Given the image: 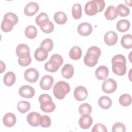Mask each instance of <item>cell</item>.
I'll list each match as a JSON object with an SVG mask.
<instances>
[{
	"instance_id": "cell-1",
	"label": "cell",
	"mask_w": 132,
	"mask_h": 132,
	"mask_svg": "<svg viewBox=\"0 0 132 132\" xmlns=\"http://www.w3.org/2000/svg\"><path fill=\"white\" fill-rule=\"evenodd\" d=\"M113 72L118 76H123L126 72V59L124 55L118 54L114 56L111 59Z\"/></svg>"
},
{
	"instance_id": "cell-2",
	"label": "cell",
	"mask_w": 132,
	"mask_h": 132,
	"mask_svg": "<svg viewBox=\"0 0 132 132\" xmlns=\"http://www.w3.org/2000/svg\"><path fill=\"white\" fill-rule=\"evenodd\" d=\"M101 51L100 48L95 46L89 47L84 58V63L89 67L95 66L97 63L99 57L101 56Z\"/></svg>"
},
{
	"instance_id": "cell-3",
	"label": "cell",
	"mask_w": 132,
	"mask_h": 132,
	"mask_svg": "<svg viewBox=\"0 0 132 132\" xmlns=\"http://www.w3.org/2000/svg\"><path fill=\"white\" fill-rule=\"evenodd\" d=\"M105 7L103 0H92L87 3L85 6V11L88 15H94L103 11Z\"/></svg>"
},
{
	"instance_id": "cell-4",
	"label": "cell",
	"mask_w": 132,
	"mask_h": 132,
	"mask_svg": "<svg viewBox=\"0 0 132 132\" xmlns=\"http://www.w3.org/2000/svg\"><path fill=\"white\" fill-rule=\"evenodd\" d=\"M18 17L15 14L12 12L6 13L1 23L2 30L5 32H10L13 29V26L18 23Z\"/></svg>"
},
{
	"instance_id": "cell-5",
	"label": "cell",
	"mask_w": 132,
	"mask_h": 132,
	"mask_svg": "<svg viewBox=\"0 0 132 132\" xmlns=\"http://www.w3.org/2000/svg\"><path fill=\"white\" fill-rule=\"evenodd\" d=\"M70 91L69 84L64 81L60 80L57 82L54 85L53 92L55 97L58 100H62Z\"/></svg>"
},
{
	"instance_id": "cell-6",
	"label": "cell",
	"mask_w": 132,
	"mask_h": 132,
	"mask_svg": "<svg viewBox=\"0 0 132 132\" xmlns=\"http://www.w3.org/2000/svg\"><path fill=\"white\" fill-rule=\"evenodd\" d=\"M39 102L40 103V109L44 112H52L56 108L52 97L47 94H41L39 97Z\"/></svg>"
},
{
	"instance_id": "cell-7",
	"label": "cell",
	"mask_w": 132,
	"mask_h": 132,
	"mask_svg": "<svg viewBox=\"0 0 132 132\" xmlns=\"http://www.w3.org/2000/svg\"><path fill=\"white\" fill-rule=\"evenodd\" d=\"M63 59L62 56L59 54L53 55L48 61L44 64V68L46 71L50 72H56L62 65Z\"/></svg>"
},
{
	"instance_id": "cell-8",
	"label": "cell",
	"mask_w": 132,
	"mask_h": 132,
	"mask_svg": "<svg viewBox=\"0 0 132 132\" xmlns=\"http://www.w3.org/2000/svg\"><path fill=\"white\" fill-rule=\"evenodd\" d=\"M117 88V82L112 78H108L105 80L102 85V90L106 93H113L116 90Z\"/></svg>"
},
{
	"instance_id": "cell-9",
	"label": "cell",
	"mask_w": 132,
	"mask_h": 132,
	"mask_svg": "<svg viewBox=\"0 0 132 132\" xmlns=\"http://www.w3.org/2000/svg\"><path fill=\"white\" fill-rule=\"evenodd\" d=\"M39 76V72L34 68L27 69L24 73V78L26 81L30 83L36 82Z\"/></svg>"
},
{
	"instance_id": "cell-10",
	"label": "cell",
	"mask_w": 132,
	"mask_h": 132,
	"mask_svg": "<svg viewBox=\"0 0 132 132\" xmlns=\"http://www.w3.org/2000/svg\"><path fill=\"white\" fill-rule=\"evenodd\" d=\"M19 93L21 96L24 98H32L35 94V91L33 87L29 85H23L19 90Z\"/></svg>"
},
{
	"instance_id": "cell-11",
	"label": "cell",
	"mask_w": 132,
	"mask_h": 132,
	"mask_svg": "<svg viewBox=\"0 0 132 132\" xmlns=\"http://www.w3.org/2000/svg\"><path fill=\"white\" fill-rule=\"evenodd\" d=\"M87 96L88 91L85 87L79 86L76 87L74 89V96L77 101H84L87 98Z\"/></svg>"
},
{
	"instance_id": "cell-12",
	"label": "cell",
	"mask_w": 132,
	"mask_h": 132,
	"mask_svg": "<svg viewBox=\"0 0 132 132\" xmlns=\"http://www.w3.org/2000/svg\"><path fill=\"white\" fill-rule=\"evenodd\" d=\"M93 29L91 25L87 22H83L79 24L77 27L78 33L82 36L90 35L92 32Z\"/></svg>"
},
{
	"instance_id": "cell-13",
	"label": "cell",
	"mask_w": 132,
	"mask_h": 132,
	"mask_svg": "<svg viewBox=\"0 0 132 132\" xmlns=\"http://www.w3.org/2000/svg\"><path fill=\"white\" fill-rule=\"evenodd\" d=\"M15 53L19 58H25L30 56V50L26 44H19L16 47Z\"/></svg>"
},
{
	"instance_id": "cell-14",
	"label": "cell",
	"mask_w": 132,
	"mask_h": 132,
	"mask_svg": "<svg viewBox=\"0 0 132 132\" xmlns=\"http://www.w3.org/2000/svg\"><path fill=\"white\" fill-rule=\"evenodd\" d=\"M41 114L36 112H31L27 114L26 119L28 124L33 127H37L40 125Z\"/></svg>"
},
{
	"instance_id": "cell-15",
	"label": "cell",
	"mask_w": 132,
	"mask_h": 132,
	"mask_svg": "<svg viewBox=\"0 0 132 132\" xmlns=\"http://www.w3.org/2000/svg\"><path fill=\"white\" fill-rule=\"evenodd\" d=\"M39 10V5L34 2L28 3L25 7L24 12L27 16H31L35 15Z\"/></svg>"
},
{
	"instance_id": "cell-16",
	"label": "cell",
	"mask_w": 132,
	"mask_h": 132,
	"mask_svg": "<svg viewBox=\"0 0 132 132\" xmlns=\"http://www.w3.org/2000/svg\"><path fill=\"white\" fill-rule=\"evenodd\" d=\"M53 82V77L52 76L45 75L42 77L40 81V87L43 90H48L51 89Z\"/></svg>"
},
{
	"instance_id": "cell-17",
	"label": "cell",
	"mask_w": 132,
	"mask_h": 132,
	"mask_svg": "<svg viewBox=\"0 0 132 132\" xmlns=\"http://www.w3.org/2000/svg\"><path fill=\"white\" fill-rule=\"evenodd\" d=\"M118 37L114 31H109L104 36L105 43L108 46H112L117 43Z\"/></svg>"
},
{
	"instance_id": "cell-18",
	"label": "cell",
	"mask_w": 132,
	"mask_h": 132,
	"mask_svg": "<svg viewBox=\"0 0 132 132\" xmlns=\"http://www.w3.org/2000/svg\"><path fill=\"white\" fill-rule=\"evenodd\" d=\"M95 74L98 80H105L109 74V69L105 65H100L95 70Z\"/></svg>"
},
{
	"instance_id": "cell-19",
	"label": "cell",
	"mask_w": 132,
	"mask_h": 132,
	"mask_svg": "<svg viewBox=\"0 0 132 132\" xmlns=\"http://www.w3.org/2000/svg\"><path fill=\"white\" fill-rule=\"evenodd\" d=\"M93 123V119L89 114L82 115L79 120V125L82 129H88Z\"/></svg>"
},
{
	"instance_id": "cell-20",
	"label": "cell",
	"mask_w": 132,
	"mask_h": 132,
	"mask_svg": "<svg viewBox=\"0 0 132 132\" xmlns=\"http://www.w3.org/2000/svg\"><path fill=\"white\" fill-rule=\"evenodd\" d=\"M16 121V118L14 114L8 112L6 113L3 118V122L4 124L7 127H11L13 126Z\"/></svg>"
},
{
	"instance_id": "cell-21",
	"label": "cell",
	"mask_w": 132,
	"mask_h": 132,
	"mask_svg": "<svg viewBox=\"0 0 132 132\" xmlns=\"http://www.w3.org/2000/svg\"><path fill=\"white\" fill-rule=\"evenodd\" d=\"M74 72L73 66L69 63L64 64L61 69L62 76L66 79L71 78L73 76Z\"/></svg>"
},
{
	"instance_id": "cell-22",
	"label": "cell",
	"mask_w": 132,
	"mask_h": 132,
	"mask_svg": "<svg viewBox=\"0 0 132 132\" xmlns=\"http://www.w3.org/2000/svg\"><path fill=\"white\" fill-rule=\"evenodd\" d=\"M34 57L37 61H43L47 58L48 52L45 49L40 47L35 51Z\"/></svg>"
},
{
	"instance_id": "cell-23",
	"label": "cell",
	"mask_w": 132,
	"mask_h": 132,
	"mask_svg": "<svg viewBox=\"0 0 132 132\" xmlns=\"http://www.w3.org/2000/svg\"><path fill=\"white\" fill-rule=\"evenodd\" d=\"M98 104L101 108L108 109L110 108L112 105V101L108 96H102L99 98Z\"/></svg>"
},
{
	"instance_id": "cell-24",
	"label": "cell",
	"mask_w": 132,
	"mask_h": 132,
	"mask_svg": "<svg viewBox=\"0 0 132 132\" xmlns=\"http://www.w3.org/2000/svg\"><path fill=\"white\" fill-rule=\"evenodd\" d=\"M104 15L106 19L108 20H113L116 19L118 16V13L116 7L113 5L108 7L104 13Z\"/></svg>"
},
{
	"instance_id": "cell-25",
	"label": "cell",
	"mask_w": 132,
	"mask_h": 132,
	"mask_svg": "<svg viewBox=\"0 0 132 132\" xmlns=\"http://www.w3.org/2000/svg\"><path fill=\"white\" fill-rule=\"evenodd\" d=\"M15 79L16 77L15 74L13 72L10 71L5 74L4 76L3 81L6 86L9 87L12 86L14 84Z\"/></svg>"
},
{
	"instance_id": "cell-26",
	"label": "cell",
	"mask_w": 132,
	"mask_h": 132,
	"mask_svg": "<svg viewBox=\"0 0 132 132\" xmlns=\"http://www.w3.org/2000/svg\"><path fill=\"white\" fill-rule=\"evenodd\" d=\"M69 57L71 59L76 60L80 58L82 52L81 48L77 46H74L72 47L69 51Z\"/></svg>"
},
{
	"instance_id": "cell-27",
	"label": "cell",
	"mask_w": 132,
	"mask_h": 132,
	"mask_svg": "<svg viewBox=\"0 0 132 132\" xmlns=\"http://www.w3.org/2000/svg\"><path fill=\"white\" fill-rule=\"evenodd\" d=\"M130 26V23L127 20H120L119 21L116 25L117 30L121 32H124L127 31Z\"/></svg>"
},
{
	"instance_id": "cell-28",
	"label": "cell",
	"mask_w": 132,
	"mask_h": 132,
	"mask_svg": "<svg viewBox=\"0 0 132 132\" xmlns=\"http://www.w3.org/2000/svg\"><path fill=\"white\" fill-rule=\"evenodd\" d=\"M54 19L55 22L59 25L64 24L67 21V16L62 11L56 12L54 15Z\"/></svg>"
},
{
	"instance_id": "cell-29",
	"label": "cell",
	"mask_w": 132,
	"mask_h": 132,
	"mask_svg": "<svg viewBox=\"0 0 132 132\" xmlns=\"http://www.w3.org/2000/svg\"><path fill=\"white\" fill-rule=\"evenodd\" d=\"M122 46L126 49L132 47V36L130 34H126L122 37L121 39Z\"/></svg>"
},
{
	"instance_id": "cell-30",
	"label": "cell",
	"mask_w": 132,
	"mask_h": 132,
	"mask_svg": "<svg viewBox=\"0 0 132 132\" xmlns=\"http://www.w3.org/2000/svg\"><path fill=\"white\" fill-rule=\"evenodd\" d=\"M25 35L30 39H35L37 35V29L34 25H29L25 29Z\"/></svg>"
},
{
	"instance_id": "cell-31",
	"label": "cell",
	"mask_w": 132,
	"mask_h": 132,
	"mask_svg": "<svg viewBox=\"0 0 132 132\" xmlns=\"http://www.w3.org/2000/svg\"><path fill=\"white\" fill-rule=\"evenodd\" d=\"M39 26L41 30L45 34H50L52 32L54 29L53 23L49 20L42 23Z\"/></svg>"
},
{
	"instance_id": "cell-32",
	"label": "cell",
	"mask_w": 132,
	"mask_h": 132,
	"mask_svg": "<svg viewBox=\"0 0 132 132\" xmlns=\"http://www.w3.org/2000/svg\"><path fill=\"white\" fill-rule=\"evenodd\" d=\"M72 14L75 19H79L82 15L81 6L79 3L75 4L73 5L72 8Z\"/></svg>"
},
{
	"instance_id": "cell-33",
	"label": "cell",
	"mask_w": 132,
	"mask_h": 132,
	"mask_svg": "<svg viewBox=\"0 0 132 132\" xmlns=\"http://www.w3.org/2000/svg\"><path fill=\"white\" fill-rule=\"evenodd\" d=\"M17 109L20 112L25 113L30 110V104L27 101H21L18 103Z\"/></svg>"
},
{
	"instance_id": "cell-34",
	"label": "cell",
	"mask_w": 132,
	"mask_h": 132,
	"mask_svg": "<svg viewBox=\"0 0 132 132\" xmlns=\"http://www.w3.org/2000/svg\"><path fill=\"white\" fill-rule=\"evenodd\" d=\"M116 10L118 14L122 17L127 16L130 13L129 9L123 4L118 5L116 8Z\"/></svg>"
},
{
	"instance_id": "cell-35",
	"label": "cell",
	"mask_w": 132,
	"mask_h": 132,
	"mask_svg": "<svg viewBox=\"0 0 132 132\" xmlns=\"http://www.w3.org/2000/svg\"><path fill=\"white\" fill-rule=\"evenodd\" d=\"M119 102L120 104L123 106H128L131 103V97L129 94H123L120 96Z\"/></svg>"
},
{
	"instance_id": "cell-36",
	"label": "cell",
	"mask_w": 132,
	"mask_h": 132,
	"mask_svg": "<svg viewBox=\"0 0 132 132\" xmlns=\"http://www.w3.org/2000/svg\"><path fill=\"white\" fill-rule=\"evenodd\" d=\"M79 112L80 114H90L92 111V108L90 104L84 103L81 104L79 107Z\"/></svg>"
},
{
	"instance_id": "cell-37",
	"label": "cell",
	"mask_w": 132,
	"mask_h": 132,
	"mask_svg": "<svg viewBox=\"0 0 132 132\" xmlns=\"http://www.w3.org/2000/svg\"><path fill=\"white\" fill-rule=\"evenodd\" d=\"M53 42L52 39L47 38L42 41L41 43L40 47L45 49L47 52H50L52 51L53 47Z\"/></svg>"
},
{
	"instance_id": "cell-38",
	"label": "cell",
	"mask_w": 132,
	"mask_h": 132,
	"mask_svg": "<svg viewBox=\"0 0 132 132\" xmlns=\"http://www.w3.org/2000/svg\"><path fill=\"white\" fill-rule=\"evenodd\" d=\"M51 125V120L47 115L41 116L40 120V125L42 127H49Z\"/></svg>"
},
{
	"instance_id": "cell-39",
	"label": "cell",
	"mask_w": 132,
	"mask_h": 132,
	"mask_svg": "<svg viewBox=\"0 0 132 132\" xmlns=\"http://www.w3.org/2000/svg\"><path fill=\"white\" fill-rule=\"evenodd\" d=\"M47 20H48V16L46 13L44 12L40 13L35 19L36 23L38 26H40Z\"/></svg>"
},
{
	"instance_id": "cell-40",
	"label": "cell",
	"mask_w": 132,
	"mask_h": 132,
	"mask_svg": "<svg viewBox=\"0 0 132 132\" xmlns=\"http://www.w3.org/2000/svg\"><path fill=\"white\" fill-rule=\"evenodd\" d=\"M111 130L113 132H125L126 131V127L122 123L117 122L112 126Z\"/></svg>"
},
{
	"instance_id": "cell-41",
	"label": "cell",
	"mask_w": 132,
	"mask_h": 132,
	"mask_svg": "<svg viewBox=\"0 0 132 132\" xmlns=\"http://www.w3.org/2000/svg\"><path fill=\"white\" fill-rule=\"evenodd\" d=\"M31 62V57L29 56L25 58H18V63L21 67H27L29 65Z\"/></svg>"
},
{
	"instance_id": "cell-42",
	"label": "cell",
	"mask_w": 132,
	"mask_h": 132,
	"mask_svg": "<svg viewBox=\"0 0 132 132\" xmlns=\"http://www.w3.org/2000/svg\"><path fill=\"white\" fill-rule=\"evenodd\" d=\"M92 132H107L106 126L101 123H96L92 128Z\"/></svg>"
},
{
	"instance_id": "cell-43",
	"label": "cell",
	"mask_w": 132,
	"mask_h": 132,
	"mask_svg": "<svg viewBox=\"0 0 132 132\" xmlns=\"http://www.w3.org/2000/svg\"><path fill=\"white\" fill-rule=\"evenodd\" d=\"M1 71H0V73H3L5 70V69H6V66H5V64L3 63V62L2 61H1Z\"/></svg>"
}]
</instances>
